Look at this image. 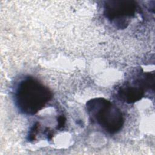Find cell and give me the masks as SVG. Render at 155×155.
I'll use <instances>...</instances> for the list:
<instances>
[{
	"mask_svg": "<svg viewBox=\"0 0 155 155\" xmlns=\"http://www.w3.org/2000/svg\"><path fill=\"white\" fill-rule=\"evenodd\" d=\"M50 89L31 77L22 79L15 92V101L18 110L27 115H34L51 99Z\"/></svg>",
	"mask_w": 155,
	"mask_h": 155,
	"instance_id": "6da1fadb",
	"label": "cell"
},
{
	"mask_svg": "<svg viewBox=\"0 0 155 155\" xmlns=\"http://www.w3.org/2000/svg\"><path fill=\"white\" fill-rule=\"evenodd\" d=\"M86 109L91 120L110 134L117 133L123 127L124 119L121 111L105 98L89 100L86 103Z\"/></svg>",
	"mask_w": 155,
	"mask_h": 155,
	"instance_id": "7a4b0ae2",
	"label": "cell"
},
{
	"mask_svg": "<svg viewBox=\"0 0 155 155\" xmlns=\"http://www.w3.org/2000/svg\"><path fill=\"white\" fill-rule=\"evenodd\" d=\"M137 10L136 2L133 1H107L104 4V14L116 27L124 29Z\"/></svg>",
	"mask_w": 155,
	"mask_h": 155,
	"instance_id": "3957f363",
	"label": "cell"
},
{
	"mask_svg": "<svg viewBox=\"0 0 155 155\" xmlns=\"http://www.w3.org/2000/svg\"><path fill=\"white\" fill-rule=\"evenodd\" d=\"M150 82L145 73L137 76L131 82H126L116 91V96L120 101L126 103H134L140 100L147 90H150Z\"/></svg>",
	"mask_w": 155,
	"mask_h": 155,
	"instance_id": "277c9868",
	"label": "cell"
},
{
	"mask_svg": "<svg viewBox=\"0 0 155 155\" xmlns=\"http://www.w3.org/2000/svg\"><path fill=\"white\" fill-rule=\"evenodd\" d=\"M38 123H35L34 124V125L33 126V127L31 128V130L30 131V133H29V140H33L36 137V135L37 134V131H38Z\"/></svg>",
	"mask_w": 155,
	"mask_h": 155,
	"instance_id": "5b68a950",
	"label": "cell"
},
{
	"mask_svg": "<svg viewBox=\"0 0 155 155\" xmlns=\"http://www.w3.org/2000/svg\"><path fill=\"white\" fill-rule=\"evenodd\" d=\"M65 121H66V119H65V116L63 115L60 116L58 119V129H59V130L62 129L65 126Z\"/></svg>",
	"mask_w": 155,
	"mask_h": 155,
	"instance_id": "8992f818",
	"label": "cell"
}]
</instances>
